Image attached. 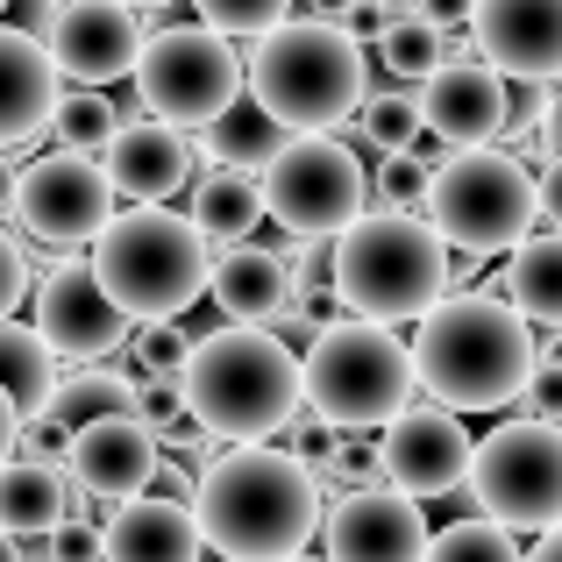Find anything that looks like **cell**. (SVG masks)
<instances>
[{"mask_svg": "<svg viewBox=\"0 0 562 562\" xmlns=\"http://www.w3.org/2000/svg\"><path fill=\"white\" fill-rule=\"evenodd\" d=\"M427 221L441 228L449 249H470V257H498L506 249L513 257L541 221V179L506 150H456L435 165Z\"/></svg>", "mask_w": 562, "mask_h": 562, "instance_id": "cell-8", "label": "cell"}, {"mask_svg": "<svg viewBox=\"0 0 562 562\" xmlns=\"http://www.w3.org/2000/svg\"><path fill=\"white\" fill-rule=\"evenodd\" d=\"M114 171L93 165L86 150H50L22 171L14 186V221H22L29 243H50V249H93L100 228L114 221Z\"/></svg>", "mask_w": 562, "mask_h": 562, "instance_id": "cell-12", "label": "cell"}, {"mask_svg": "<svg viewBox=\"0 0 562 562\" xmlns=\"http://www.w3.org/2000/svg\"><path fill=\"white\" fill-rule=\"evenodd\" d=\"M14 449H22V413H14L8 392H0V470L14 463Z\"/></svg>", "mask_w": 562, "mask_h": 562, "instance_id": "cell-44", "label": "cell"}, {"mask_svg": "<svg viewBox=\"0 0 562 562\" xmlns=\"http://www.w3.org/2000/svg\"><path fill=\"white\" fill-rule=\"evenodd\" d=\"M192 228L206 235V243H243L249 228L263 221V179H249V171H228V165H214L200 186H192Z\"/></svg>", "mask_w": 562, "mask_h": 562, "instance_id": "cell-27", "label": "cell"}, {"mask_svg": "<svg viewBox=\"0 0 562 562\" xmlns=\"http://www.w3.org/2000/svg\"><path fill=\"white\" fill-rule=\"evenodd\" d=\"M541 221L562 228V157H549V171H541Z\"/></svg>", "mask_w": 562, "mask_h": 562, "instance_id": "cell-43", "label": "cell"}, {"mask_svg": "<svg viewBox=\"0 0 562 562\" xmlns=\"http://www.w3.org/2000/svg\"><path fill=\"white\" fill-rule=\"evenodd\" d=\"M506 300L527 321H562V228L555 235H527L506 263Z\"/></svg>", "mask_w": 562, "mask_h": 562, "instance_id": "cell-28", "label": "cell"}, {"mask_svg": "<svg viewBox=\"0 0 562 562\" xmlns=\"http://www.w3.org/2000/svg\"><path fill=\"white\" fill-rule=\"evenodd\" d=\"M363 43L349 36L342 22H278L271 36H257V57H249V93L292 128V136H328L363 93Z\"/></svg>", "mask_w": 562, "mask_h": 562, "instance_id": "cell-5", "label": "cell"}, {"mask_svg": "<svg viewBox=\"0 0 562 562\" xmlns=\"http://www.w3.org/2000/svg\"><path fill=\"white\" fill-rule=\"evenodd\" d=\"M192 8L221 36H271L278 22H292V0H192Z\"/></svg>", "mask_w": 562, "mask_h": 562, "instance_id": "cell-34", "label": "cell"}, {"mask_svg": "<svg viewBox=\"0 0 562 562\" xmlns=\"http://www.w3.org/2000/svg\"><path fill=\"white\" fill-rule=\"evenodd\" d=\"M441 36H449V29H435L427 14H398V22L378 36V57L398 71V79H435V71L449 65V43Z\"/></svg>", "mask_w": 562, "mask_h": 562, "instance_id": "cell-30", "label": "cell"}, {"mask_svg": "<svg viewBox=\"0 0 562 562\" xmlns=\"http://www.w3.org/2000/svg\"><path fill=\"white\" fill-rule=\"evenodd\" d=\"M114 413H136V384H122L114 371H79L50 392V420L65 427V435H79V427H93V420H114Z\"/></svg>", "mask_w": 562, "mask_h": 562, "instance_id": "cell-29", "label": "cell"}, {"mask_svg": "<svg viewBox=\"0 0 562 562\" xmlns=\"http://www.w3.org/2000/svg\"><path fill=\"white\" fill-rule=\"evenodd\" d=\"M306 8H314L321 22H335V14H349V8H357V0H306Z\"/></svg>", "mask_w": 562, "mask_h": 562, "instance_id": "cell-47", "label": "cell"}, {"mask_svg": "<svg viewBox=\"0 0 562 562\" xmlns=\"http://www.w3.org/2000/svg\"><path fill=\"white\" fill-rule=\"evenodd\" d=\"M0 8H8V0H0Z\"/></svg>", "mask_w": 562, "mask_h": 562, "instance_id": "cell-53", "label": "cell"}, {"mask_svg": "<svg viewBox=\"0 0 562 562\" xmlns=\"http://www.w3.org/2000/svg\"><path fill=\"white\" fill-rule=\"evenodd\" d=\"M427 541L435 535L420 520V498L392 484H363L328 513V562H427Z\"/></svg>", "mask_w": 562, "mask_h": 562, "instance_id": "cell-15", "label": "cell"}, {"mask_svg": "<svg viewBox=\"0 0 562 562\" xmlns=\"http://www.w3.org/2000/svg\"><path fill=\"white\" fill-rule=\"evenodd\" d=\"M427 562H527V555H520V541H513V527H498L492 513H484V520L441 527V535L427 541Z\"/></svg>", "mask_w": 562, "mask_h": 562, "instance_id": "cell-32", "label": "cell"}, {"mask_svg": "<svg viewBox=\"0 0 562 562\" xmlns=\"http://www.w3.org/2000/svg\"><path fill=\"white\" fill-rule=\"evenodd\" d=\"M420 392L413 349L384 321H328L306 349V406L328 427H392Z\"/></svg>", "mask_w": 562, "mask_h": 562, "instance_id": "cell-7", "label": "cell"}, {"mask_svg": "<svg viewBox=\"0 0 562 562\" xmlns=\"http://www.w3.org/2000/svg\"><path fill=\"white\" fill-rule=\"evenodd\" d=\"M420 128H427V114H420V100L413 93H371L363 100V143L371 150H413L420 143Z\"/></svg>", "mask_w": 562, "mask_h": 562, "instance_id": "cell-33", "label": "cell"}, {"mask_svg": "<svg viewBox=\"0 0 562 562\" xmlns=\"http://www.w3.org/2000/svg\"><path fill=\"white\" fill-rule=\"evenodd\" d=\"M392 22H398V14L384 8V0H357L342 29H349V36H357V43H378V36H384V29H392Z\"/></svg>", "mask_w": 562, "mask_h": 562, "instance_id": "cell-41", "label": "cell"}, {"mask_svg": "<svg viewBox=\"0 0 562 562\" xmlns=\"http://www.w3.org/2000/svg\"><path fill=\"white\" fill-rule=\"evenodd\" d=\"M0 562H22V555H14V535H8V527H0Z\"/></svg>", "mask_w": 562, "mask_h": 562, "instance_id": "cell-48", "label": "cell"}, {"mask_svg": "<svg viewBox=\"0 0 562 562\" xmlns=\"http://www.w3.org/2000/svg\"><path fill=\"white\" fill-rule=\"evenodd\" d=\"M420 114H427V136L435 143H449V150H484V143L513 122L506 71L449 57L435 79H420Z\"/></svg>", "mask_w": 562, "mask_h": 562, "instance_id": "cell-17", "label": "cell"}, {"mask_svg": "<svg viewBox=\"0 0 562 562\" xmlns=\"http://www.w3.org/2000/svg\"><path fill=\"white\" fill-rule=\"evenodd\" d=\"M50 562H57V555H50Z\"/></svg>", "mask_w": 562, "mask_h": 562, "instance_id": "cell-54", "label": "cell"}, {"mask_svg": "<svg viewBox=\"0 0 562 562\" xmlns=\"http://www.w3.org/2000/svg\"><path fill=\"white\" fill-rule=\"evenodd\" d=\"M470 43L506 79H562V0H477Z\"/></svg>", "mask_w": 562, "mask_h": 562, "instance_id": "cell-18", "label": "cell"}, {"mask_svg": "<svg viewBox=\"0 0 562 562\" xmlns=\"http://www.w3.org/2000/svg\"><path fill=\"white\" fill-rule=\"evenodd\" d=\"M128 321L136 314L100 285L93 263H57V271L36 285V328L50 335V349L71 357V363H100L108 349H122Z\"/></svg>", "mask_w": 562, "mask_h": 562, "instance_id": "cell-13", "label": "cell"}, {"mask_svg": "<svg viewBox=\"0 0 562 562\" xmlns=\"http://www.w3.org/2000/svg\"><path fill=\"white\" fill-rule=\"evenodd\" d=\"M527 562H562V520L541 527V541H535V555H527Z\"/></svg>", "mask_w": 562, "mask_h": 562, "instance_id": "cell-45", "label": "cell"}, {"mask_svg": "<svg viewBox=\"0 0 562 562\" xmlns=\"http://www.w3.org/2000/svg\"><path fill=\"white\" fill-rule=\"evenodd\" d=\"M136 86L150 100L157 122L171 128H206L235 93L249 86V65L235 57V43L221 29H157L143 36V57H136Z\"/></svg>", "mask_w": 562, "mask_h": 562, "instance_id": "cell-10", "label": "cell"}, {"mask_svg": "<svg viewBox=\"0 0 562 562\" xmlns=\"http://www.w3.org/2000/svg\"><path fill=\"white\" fill-rule=\"evenodd\" d=\"M22 292H29V257H22V243L0 235V321L22 306Z\"/></svg>", "mask_w": 562, "mask_h": 562, "instance_id": "cell-40", "label": "cell"}, {"mask_svg": "<svg viewBox=\"0 0 562 562\" xmlns=\"http://www.w3.org/2000/svg\"><path fill=\"white\" fill-rule=\"evenodd\" d=\"M413 14H427L435 29H463L477 14V0H413Z\"/></svg>", "mask_w": 562, "mask_h": 562, "instance_id": "cell-42", "label": "cell"}, {"mask_svg": "<svg viewBox=\"0 0 562 562\" xmlns=\"http://www.w3.org/2000/svg\"><path fill=\"white\" fill-rule=\"evenodd\" d=\"M384 484L406 498H441L456 492V484L470 477V456H477V441L463 435V420H456L449 406H406L392 427H384Z\"/></svg>", "mask_w": 562, "mask_h": 562, "instance_id": "cell-14", "label": "cell"}, {"mask_svg": "<svg viewBox=\"0 0 562 562\" xmlns=\"http://www.w3.org/2000/svg\"><path fill=\"white\" fill-rule=\"evenodd\" d=\"M136 413H143L150 427L192 420V413H186V378H143V384H136Z\"/></svg>", "mask_w": 562, "mask_h": 562, "instance_id": "cell-37", "label": "cell"}, {"mask_svg": "<svg viewBox=\"0 0 562 562\" xmlns=\"http://www.w3.org/2000/svg\"><path fill=\"white\" fill-rule=\"evenodd\" d=\"M57 562H108V527H93V520H79L71 513L65 527H57Z\"/></svg>", "mask_w": 562, "mask_h": 562, "instance_id": "cell-38", "label": "cell"}, {"mask_svg": "<svg viewBox=\"0 0 562 562\" xmlns=\"http://www.w3.org/2000/svg\"><path fill=\"white\" fill-rule=\"evenodd\" d=\"M192 357L186 328H171V321H150V328L128 335V363H136V378H179Z\"/></svg>", "mask_w": 562, "mask_h": 562, "instance_id": "cell-35", "label": "cell"}, {"mask_svg": "<svg viewBox=\"0 0 562 562\" xmlns=\"http://www.w3.org/2000/svg\"><path fill=\"white\" fill-rule=\"evenodd\" d=\"M221 300V314L228 321H278L292 300H300V271H292L278 249H249V243H235L228 257L214 263V285H206Z\"/></svg>", "mask_w": 562, "mask_h": 562, "instance_id": "cell-23", "label": "cell"}, {"mask_svg": "<svg viewBox=\"0 0 562 562\" xmlns=\"http://www.w3.org/2000/svg\"><path fill=\"white\" fill-rule=\"evenodd\" d=\"M108 171H114V192L136 206H165L179 186H192V143L186 128L171 122H136L108 143Z\"/></svg>", "mask_w": 562, "mask_h": 562, "instance_id": "cell-21", "label": "cell"}, {"mask_svg": "<svg viewBox=\"0 0 562 562\" xmlns=\"http://www.w3.org/2000/svg\"><path fill=\"white\" fill-rule=\"evenodd\" d=\"M186 413L214 441H263L300 420L306 406V357H292L285 335L228 321L200 335L186 357Z\"/></svg>", "mask_w": 562, "mask_h": 562, "instance_id": "cell-3", "label": "cell"}, {"mask_svg": "<svg viewBox=\"0 0 562 562\" xmlns=\"http://www.w3.org/2000/svg\"><path fill=\"white\" fill-rule=\"evenodd\" d=\"M384 8H392V14H413V0H384Z\"/></svg>", "mask_w": 562, "mask_h": 562, "instance_id": "cell-49", "label": "cell"}, {"mask_svg": "<svg viewBox=\"0 0 562 562\" xmlns=\"http://www.w3.org/2000/svg\"><path fill=\"white\" fill-rule=\"evenodd\" d=\"M285 562H328V555H306V549H300V555H285Z\"/></svg>", "mask_w": 562, "mask_h": 562, "instance_id": "cell-50", "label": "cell"}, {"mask_svg": "<svg viewBox=\"0 0 562 562\" xmlns=\"http://www.w3.org/2000/svg\"><path fill=\"white\" fill-rule=\"evenodd\" d=\"M449 292V243L420 206H378L335 235V300L363 321H420Z\"/></svg>", "mask_w": 562, "mask_h": 562, "instance_id": "cell-4", "label": "cell"}, {"mask_svg": "<svg viewBox=\"0 0 562 562\" xmlns=\"http://www.w3.org/2000/svg\"><path fill=\"white\" fill-rule=\"evenodd\" d=\"M200 143H206V157H214V165H228V171H263L271 157H285L292 128L243 86V93H235L228 108H221L214 122L200 128Z\"/></svg>", "mask_w": 562, "mask_h": 562, "instance_id": "cell-24", "label": "cell"}, {"mask_svg": "<svg viewBox=\"0 0 562 562\" xmlns=\"http://www.w3.org/2000/svg\"><path fill=\"white\" fill-rule=\"evenodd\" d=\"M535 328L513 300H484V292H441L413 328V371L420 392L449 413H492L527 392L535 378Z\"/></svg>", "mask_w": 562, "mask_h": 562, "instance_id": "cell-2", "label": "cell"}, {"mask_svg": "<svg viewBox=\"0 0 562 562\" xmlns=\"http://www.w3.org/2000/svg\"><path fill=\"white\" fill-rule=\"evenodd\" d=\"M14 186H22V171H14V165H8V150H0V214L14 206Z\"/></svg>", "mask_w": 562, "mask_h": 562, "instance_id": "cell-46", "label": "cell"}, {"mask_svg": "<svg viewBox=\"0 0 562 562\" xmlns=\"http://www.w3.org/2000/svg\"><path fill=\"white\" fill-rule=\"evenodd\" d=\"M100 285L128 306L136 321H179L206 285H214V257L192 214H165V206H128L100 228L93 257Z\"/></svg>", "mask_w": 562, "mask_h": 562, "instance_id": "cell-6", "label": "cell"}, {"mask_svg": "<svg viewBox=\"0 0 562 562\" xmlns=\"http://www.w3.org/2000/svg\"><path fill=\"white\" fill-rule=\"evenodd\" d=\"M527 413L535 420H562V363H535V378H527Z\"/></svg>", "mask_w": 562, "mask_h": 562, "instance_id": "cell-39", "label": "cell"}, {"mask_svg": "<svg viewBox=\"0 0 562 562\" xmlns=\"http://www.w3.org/2000/svg\"><path fill=\"white\" fill-rule=\"evenodd\" d=\"M371 206L363 157L335 136H292L285 157L263 165V214L292 235H342L349 221Z\"/></svg>", "mask_w": 562, "mask_h": 562, "instance_id": "cell-11", "label": "cell"}, {"mask_svg": "<svg viewBox=\"0 0 562 562\" xmlns=\"http://www.w3.org/2000/svg\"><path fill=\"white\" fill-rule=\"evenodd\" d=\"M555 114H562V100H555Z\"/></svg>", "mask_w": 562, "mask_h": 562, "instance_id": "cell-52", "label": "cell"}, {"mask_svg": "<svg viewBox=\"0 0 562 562\" xmlns=\"http://www.w3.org/2000/svg\"><path fill=\"white\" fill-rule=\"evenodd\" d=\"M50 57L65 79L79 86H108L122 71H136L143 57V29H136V8L128 0H65L50 14Z\"/></svg>", "mask_w": 562, "mask_h": 562, "instance_id": "cell-16", "label": "cell"}, {"mask_svg": "<svg viewBox=\"0 0 562 562\" xmlns=\"http://www.w3.org/2000/svg\"><path fill=\"white\" fill-rule=\"evenodd\" d=\"M200 513L179 498H122L108 513V562H200Z\"/></svg>", "mask_w": 562, "mask_h": 562, "instance_id": "cell-22", "label": "cell"}, {"mask_svg": "<svg viewBox=\"0 0 562 562\" xmlns=\"http://www.w3.org/2000/svg\"><path fill=\"white\" fill-rule=\"evenodd\" d=\"M57 57L43 36H29V29H0V150H14V143L43 136V128L57 122Z\"/></svg>", "mask_w": 562, "mask_h": 562, "instance_id": "cell-20", "label": "cell"}, {"mask_svg": "<svg viewBox=\"0 0 562 562\" xmlns=\"http://www.w3.org/2000/svg\"><path fill=\"white\" fill-rule=\"evenodd\" d=\"M427 186H435V165H427L420 150L384 157V179H378V200L384 206H427Z\"/></svg>", "mask_w": 562, "mask_h": 562, "instance_id": "cell-36", "label": "cell"}, {"mask_svg": "<svg viewBox=\"0 0 562 562\" xmlns=\"http://www.w3.org/2000/svg\"><path fill=\"white\" fill-rule=\"evenodd\" d=\"M57 150H108L114 136H122V114H114V100H100L93 86H79V93H65L57 100Z\"/></svg>", "mask_w": 562, "mask_h": 562, "instance_id": "cell-31", "label": "cell"}, {"mask_svg": "<svg viewBox=\"0 0 562 562\" xmlns=\"http://www.w3.org/2000/svg\"><path fill=\"white\" fill-rule=\"evenodd\" d=\"M79 513V492L57 463H8L0 470V527L8 535H57Z\"/></svg>", "mask_w": 562, "mask_h": 562, "instance_id": "cell-25", "label": "cell"}, {"mask_svg": "<svg viewBox=\"0 0 562 562\" xmlns=\"http://www.w3.org/2000/svg\"><path fill=\"white\" fill-rule=\"evenodd\" d=\"M128 8H165V0H128Z\"/></svg>", "mask_w": 562, "mask_h": 562, "instance_id": "cell-51", "label": "cell"}, {"mask_svg": "<svg viewBox=\"0 0 562 562\" xmlns=\"http://www.w3.org/2000/svg\"><path fill=\"white\" fill-rule=\"evenodd\" d=\"M192 513H200L206 549L235 562H285L321 527V484H314V463H300L292 449L235 441L228 456H214L200 470Z\"/></svg>", "mask_w": 562, "mask_h": 562, "instance_id": "cell-1", "label": "cell"}, {"mask_svg": "<svg viewBox=\"0 0 562 562\" xmlns=\"http://www.w3.org/2000/svg\"><path fill=\"white\" fill-rule=\"evenodd\" d=\"M470 498L513 535H541L562 520V427L555 420H506L470 456Z\"/></svg>", "mask_w": 562, "mask_h": 562, "instance_id": "cell-9", "label": "cell"}, {"mask_svg": "<svg viewBox=\"0 0 562 562\" xmlns=\"http://www.w3.org/2000/svg\"><path fill=\"white\" fill-rule=\"evenodd\" d=\"M0 392H8V406L22 413V420H43L50 413V392H57V349L50 335L36 328V321H0Z\"/></svg>", "mask_w": 562, "mask_h": 562, "instance_id": "cell-26", "label": "cell"}, {"mask_svg": "<svg viewBox=\"0 0 562 562\" xmlns=\"http://www.w3.org/2000/svg\"><path fill=\"white\" fill-rule=\"evenodd\" d=\"M157 463H165V449L143 413H114V420H93L71 435V484L93 498H114V506L150 492Z\"/></svg>", "mask_w": 562, "mask_h": 562, "instance_id": "cell-19", "label": "cell"}]
</instances>
